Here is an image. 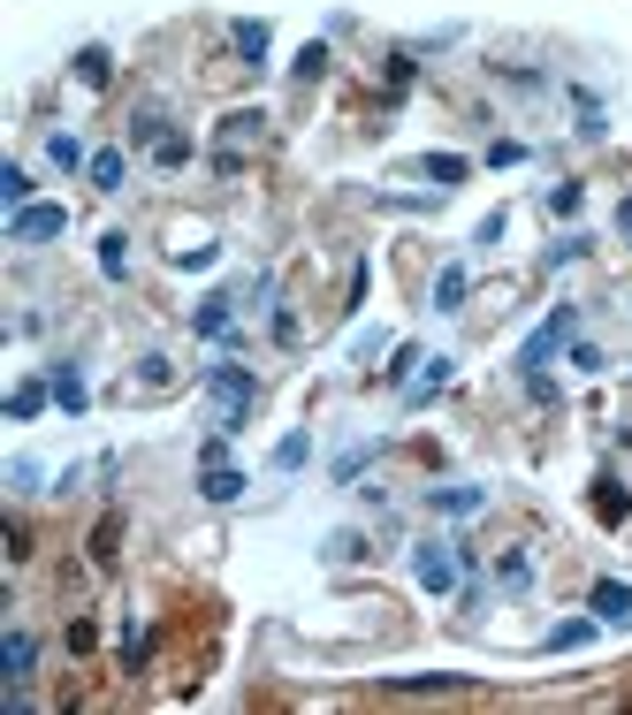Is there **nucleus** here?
I'll return each instance as SVG.
<instances>
[{
	"mask_svg": "<svg viewBox=\"0 0 632 715\" xmlns=\"http://www.w3.org/2000/svg\"><path fill=\"white\" fill-rule=\"evenodd\" d=\"M549 213H579V183H557V191H549Z\"/></svg>",
	"mask_w": 632,
	"mask_h": 715,
	"instance_id": "obj_35",
	"label": "nucleus"
},
{
	"mask_svg": "<svg viewBox=\"0 0 632 715\" xmlns=\"http://www.w3.org/2000/svg\"><path fill=\"white\" fill-rule=\"evenodd\" d=\"M84 176H92V191H123V176H130V160H123V153L107 145V153H92V168H84Z\"/></svg>",
	"mask_w": 632,
	"mask_h": 715,
	"instance_id": "obj_12",
	"label": "nucleus"
},
{
	"mask_svg": "<svg viewBox=\"0 0 632 715\" xmlns=\"http://www.w3.org/2000/svg\"><path fill=\"white\" fill-rule=\"evenodd\" d=\"M358 556H373L366 533H328V564H358Z\"/></svg>",
	"mask_w": 632,
	"mask_h": 715,
	"instance_id": "obj_25",
	"label": "nucleus"
},
{
	"mask_svg": "<svg viewBox=\"0 0 632 715\" xmlns=\"http://www.w3.org/2000/svg\"><path fill=\"white\" fill-rule=\"evenodd\" d=\"M320 69H328V46H305V54H297V84H313Z\"/></svg>",
	"mask_w": 632,
	"mask_h": 715,
	"instance_id": "obj_33",
	"label": "nucleus"
},
{
	"mask_svg": "<svg viewBox=\"0 0 632 715\" xmlns=\"http://www.w3.org/2000/svg\"><path fill=\"white\" fill-rule=\"evenodd\" d=\"M426 503H434V511H442V518H473V511H481V503H488V495H481V487H434V495H426Z\"/></svg>",
	"mask_w": 632,
	"mask_h": 715,
	"instance_id": "obj_13",
	"label": "nucleus"
},
{
	"mask_svg": "<svg viewBox=\"0 0 632 715\" xmlns=\"http://www.w3.org/2000/svg\"><path fill=\"white\" fill-rule=\"evenodd\" d=\"M54 403H62V411H84V381H76V366H54Z\"/></svg>",
	"mask_w": 632,
	"mask_h": 715,
	"instance_id": "obj_24",
	"label": "nucleus"
},
{
	"mask_svg": "<svg viewBox=\"0 0 632 715\" xmlns=\"http://www.w3.org/2000/svg\"><path fill=\"white\" fill-rule=\"evenodd\" d=\"M229 320H236V297H221V290H213V297H199V313H191V327H199V335H229Z\"/></svg>",
	"mask_w": 632,
	"mask_h": 715,
	"instance_id": "obj_10",
	"label": "nucleus"
},
{
	"mask_svg": "<svg viewBox=\"0 0 632 715\" xmlns=\"http://www.w3.org/2000/svg\"><path fill=\"white\" fill-rule=\"evenodd\" d=\"M115 556H123V518H115V511H107V518L92 525V564H99V571H107V564H115Z\"/></svg>",
	"mask_w": 632,
	"mask_h": 715,
	"instance_id": "obj_14",
	"label": "nucleus"
},
{
	"mask_svg": "<svg viewBox=\"0 0 632 715\" xmlns=\"http://www.w3.org/2000/svg\"><path fill=\"white\" fill-rule=\"evenodd\" d=\"M8 487H15V495H39V464H31V456H8Z\"/></svg>",
	"mask_w": 632,
	"mask_h": 715,
	"instance_id": "obj_29",
	"label": "nucleus"
},
{
	"mask_svg": "<svg viewBox=\"0 0 632 715\" xmlns=\"http://www.w3.org/2000/svg\"><path fill=\"white\" fill-rule=\"evenodd\" d=\"M176 266H213V244H176Z\"/></svg>",
	"mask_w": 632,
	"mask_h": 715,
	"instance_id": "obj_36",
	"label": "nucleus"
},
{
	"mask_svg": "<svg viewBox=\"0 0 632 715\" xmlns=\"http://www.w3.org/2000/svg\"><path fill=\"white\" fill-rule=\"evenodd\" d=\"M0 540H8V564H23V556H31V525L15 518V511H8V525H0Z\"/></svg>",
	"mask_w": 632,
	"mask_h": 715,
	"instance_id": "obj_27",
	"label": "nucleus"
},
{
	"mask_svg": "<svg viewBox=\"0 0 632 715\" xmlns=\"http://www.w3.org/2000/svg\"><path fill=\"white\" fill-rule=\"evenodd\" d=\"M587 609H594V624H610V632H632V586L602 579L594 593H587Z\"/></svg>",
	"mask_w": 632,
	"mask_h": 715,
	"instance_id": "obj_6",
	"label": "nucleus"
},
{
	"mask_svg": "<svg viewBox=\"0 0 632 715\" xmlns=\"http://www.w3.org/2000/svg\"><path fill=\"white\" fill-rule=\"evenodd\" d=\"M275 464H282V472H297V464H305V434H289V442L275 450Z\"/></svg>",
	"mask_w": 632,
	"mask_h": 715,
	"instance_id": "obj_34",
	"label": "nucleus"
},
{
	"mask_svg": "<svg viewBox=\"0 0 632 715\" xmlns=\"http://www.w3.org/2000/svg\"><path fill=\"white\" fill-rule=\"evenodd\" d=\"M207 396H213V434H236V427L252 419V403H260V381H252L244 366H213Z\"/></svg>",
	"mask_w": 632,
	"mask_h": 715,
	"instance_id": "obj_1",
	"label": "nucleus"
},
{
	"mask_svg": "<svg viewBox=\"0 0 632 715\" xmlns=\"http://www.w3.org/2000/svg\"><path fill=\"white\" fill-rule=\"evenodd\" d=\"M465 290H473V274H465V266H442V282H434V313H457Z\"/></svg>",
	"mask_w": 632,
	"mask_h": 715,
	"instance_id": "obj_15",
	"label": "nucleus"
},
{
	"mask_svg": "<svg viewBox=\"0 0 632 715\" xmlns=\"http://www.w3.org/2000/svg\"><path fill=\"white\" fill-rule=\"evenodd\" d=\"M168 137V115L160 107H138V123H130V145H160Z\"/></svg>",
	"mask_w": 632,
	"mask_h": 715,
	"instance_id": "obj_23",
	"label": "nucleus"
},
{
	"mask_svg": "<svg viewBox=\"0 0 632 715\" xmlns=\"http://www.w3.org/2000/svg\"><path fill=\"white\" fill-rule=\"evenodd\" d=\"M618 229H625V236H632V198H625V206H618Z\"/></svg>",
	"mask_w": 632,
	"mask_h": 715,
	"instance_id": "obj_37",
	"label": "nucleus"
},
{
	"mask_svg": "<svg viewBox=\"0 0 632 715\" xmlns=\"http://www.w3.org/2000/svg\"><path fill=\"white\" fill-rule=\"evenodd\" d=\"M199 495H207V503H236V495H244V472L221 456V434H213L207 456H199Z\"/></svg>",
	"mask_w": 632,
	"mask_h": 715,
	"instance_id": "obj_5",
	"label": "nucleus"
},
{
	"mask_svg": "<svg viewBox=\"0 0 632 715\" xmlns=\"http://www.w3.org/2000/svg\"><path fill=\"white\" fill-rule=\"evenodd\" d=\"M31 662H39V640L8 624V640H0V677H8V685H23V677H31Z\"/></svg>",
	"mask_w": 632,
	"mask_h": 715,
	"instance_id": "obj_7",
	"label": "nucleus"
},
{
	"mask_svg": "<svg viewBox=\"0 0 632 715\" xmlns=\"http://www.w3.org/2000/svg\"><path fill=\"white\" fill-rule=\"evenodd\" d=\"M267 137V115L260 107H236V115H221V130H213V176H244V153Z\"/></svg>",
	"mask_w": 632,
	"mask_h": 715,
	"instance_id": "obj_2",
	"label": "nucleus"
},
{
	"mask_svg": "<svg viewBox=\"0 0 632 715\" xmlns=\"http://www.w3.org/2000/svg\"><path fill=\"white\" fill-rule=\"evenodd\" d=\"M587 640H594V624H557V632H549V648H557V654L587 648Z\"/></svg>",
	"mask_w": 632,
	"mask_h": 715,
	"instance_id": "obj_30",
	"label": "nucleus"
},
{
	"mask_svg": "<svg viewBox=\"0 0 632 715\" xmlns=\"http://www.w3.org/2000/svg\"><path fill=\"white\" fill-rule=\"evenodd\" d=\"M0 198H8V213H15V206H31V168H15V160H8V168H0Z\"/></svg>",
	"mask_w": 632,
	"mask_h": 715,
	"instance_id": "obj_21",
	"label": "nucleus"
},
{
	"mask_svg": "<svg viewBox=\"0 0 632 715\" xmlns=\"http://www.w3.org/2000/svg\"><path fill=\"white\" fill-rule=\"evenodd\" d=\"M495 579H503V586H526V579H534V556H526V548H503V556H495Z\"/></svg>",
	"mask_w": 632,
	"mask_h": 715,
	"instance_id": "obj_20",
	"label": "nucleus"
},
{
	"mask_svg": "<svg viewBox=\"0 0 632 715\" xmlns=\"http://www.w3.org/2000/svg\"><path fill=\"white\" fill-rule=\"evenodd\" d=\"M62 229H70L62 206H15V213H8V244H54Z\"/></svg>",
	"mask_w": 632,
	"mask_h": 715,
	"instance_id": "obj_4",
	"label": "nucleus"
},
{
	"mask_svg": "<svg viewBox=\"0 0 632 715\" xmlns=\"http://www.w3.org/2000/svg\"><path fill=\"white\" fill-rule=\"evenodd\" d=\"M420 176L450 191V183H465V160H457V153H426V160H420Z\"/></svg>",
	"mask_w": 632,
	"mask_h": 715,
	"instance_id": "obj_17",
	"label": "nucleus"
},
{
	"mask_svg": "<svg viewBox=\"0 0 632 715\" xmlns=\"http://www.w3.org/2000/svg\"><path fill=\"white\" fill-rule=\"evenodd\" d=\"M412 366H420V350H397V366H381V381H389V389H404V381H412Z\"/></svg>",
	"mask_w": 632,
	"mask_h": 715,
	"instance_id": "obj_32",
	"label": "nucleus"
},
{
	"mask_svg": "<svg viewBox=\"0 0 632 715\" xmlns=\"http://www.w3.org/2000/svg\"><path fill=\"white\" fill-rule=\"evenodd\" d=\"M389 693H457V677H397Z\"/></svg>",
	"mask_w": 632,
	"mask_h": 715,
	"instance_id": "obj_31",
	"label": "nucleus"
},
{
	"mask_svg": "<svg viewBox=\"0 0 632 715\" xmlns=\"http://www.w3.org/2000/svg\"><path fill=\"white\" fill-rule=\"evenodd\" d=\"M76 84H84V92H107V84H115V54H107V46H84V54H76Z\"/></svg>",
	"mask_w": 632,
	"mask_h": 715,
	"instance_id": "obj_9",
	"label": "nucleus"
},
{
	"mask_svg": "<svg viewBox=\"0 0 632 715\" xmlns=\"http://www.w3.org/2000/svg\"><path fill=\"white\" fill-rule=\"evenodd\" d=\"M442 381H450V358H426V374L412 381V403H426V396L442 389Z\"/></svg>",
	"mask_w": 632,
	"mask_h": 715,
	"instance_id": "obj_28",
	"label": "nucleus"
},
{
	"mask_svg": "<svg viewBox=\"0 0 632 715\" xmlns=\"http://www.w3.org/2000/svg\"><path fill=\"white\" fill-rule=\"evenodd\" d=\"M563 335H571V305H563V313H549V327H541V335L518 350V366H526V374H541V366H549V350H557Z\"/></svg>",
	"mask_w": 632,
	"mask_h": 715,
	"instance_id": "obj_8",
	"label": "nucleus"
},
{
	"mask_svg": "<svg viewBox=\"0 0 632 715\" xmlns=\"http://www.w3.org/2000/svg\"><path fill=\"white\" fill-rule=\"evenodd\" d=\"M46 160H54V168H92V153H84V145H76L70 130H54V137H46Z\"/></svg>",
	"mask_w": 632,
	"mask_h": 715,
	"instance_id": "obj_19",
	"label": "nucleus"
},
{
	"mask_svg": "<svg viewBox=\"0 0 632 715\" xmlns=\"http://www.w3.org/2000/svg\"><path fill=\"white\" fill-rule=\"evenodd\" d=\"M457 571H465V556H457L450 540H420V548H412V579H420L426 593H450Z\"/></svg>",
	"mask_w": 632,
	"mask_h": 715,
	"instance_id": "obj_3",
	"label": "nucleus"
},
{
	"mask_svg": "<svg viewBox=\"0 0 632 715\" xmlns=\"http://www.w3.org/2000/svg\"><path fill=\"white\" fill-rule=\"evenodd\" d=\"M594 518H602V525H625L632 518V495L618 487V480H594Z\"/></svg>",
	"mask_w": 632,
	"mask_h": 715,
	"instance_id": "obj_11",
	"label": "nucleus"
},
{
	"mask_svg": "<svg viewBox=\"0 0 632 715\" xmlns=\"http://www.w3.org/2000/svg\"><path fill=\"white\" fill-rule=\"evenodd\" d=\"M229 46L244 54V69H260V62H267V23H236V31H229Z\"/></svg>",
	"mask_w": 632,
	"mask_h": 715,
	"instance_id": "obj_16",
	"label": "nucleus"
},
{
	"mask_svg": "<svg viewBox=\"0 0 632 715\" xmlns=\"http://www.w3.org/2000/svg\"><path fill=\"white\" fill-rule=\"evenodd\" d=\"M46 411V381H23V389H8V419H39Z\"/></svg>",
	"mask_w": 632,
	"mask_h": 715,
	"instance_id": "obj_18",
	"label": "nucleus"
},
{
	"mask_svg": "<svg viewBox=\"0 0 632 715\" xmlns=\"http://www.w3.org/2000/svg\"><path fill=\"white\" fill-rule=\"evenodd\" d=\"M152 160H160V168H183V160H191V137H183V130H168L160 145H152Z\"/></svg>",
	"mask_w": 632,
	"mask_h": 715,
	"instance_id": "obj_26",
	"label": "nucleus"
},
{
	"mask_svg": "<svg viewBox=\"0 0 632 715\" xmlns=\"http://www.w3.org/2000/svg\"><path fill=\"white\" fill-rule=\"evenodd\" d=\"M99 266H107V274H130V236H123V229L99 236Z\"/></svg>",
	"mask_w": 632,
	"mask_h": 715,
	"instance_id": "obj_22",
	"label": "nucleus"
}]
</instances>
